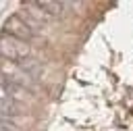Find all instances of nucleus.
I'll return each mask as SVG.
<instances>
[{
    "label": "nucleus",
    "mask_w": 133,
    "mask_h": 131,
    "mask_svg": "<svg viewBox=\"0 0 133 131\" xmlns=\"http://www.w3.org/2000/svg\"><path fill=\"white\" fill-rule=\"evenodd\" d=\"M35 4H37V6H39L48 17H50V15L60 17V15H62V6H64L62 2H52V0H37Z\"/></svg>",
    "instance_id": "obj_4"
},
{
    "label": "nucleus",
    "mask_w": 133,
    "mask_h": 131,
    "mask_svg": "<svg viewBox=\"0 0 133 131\" xmlns=\"http://www.w3.org/2000/svg\"><path fill=\"white\" fill-rule=\"evenodd\" d=\"M19 112H23V104L17 102L15 98H10V96L2 89V85H0V119H2V121L12 119V116H17Z\"/></svg>",
    "instance_id": "obj_3"
},
{
    "label": "nucleus",
    "mask_w": 133,
    "mask_h": 131,
    "mask_svg": "<svg viewBox=\"0 0 133 131\" xmlns=\"http://www.w3.org/2000/svg\"><path fill=\"white\" fill-rule=\"evenodd\" d=\"M31 48L27 42L23 40H17L8 33H2L0 35V56L4 60H10V62H21L29 56Z\"/></svg>",
    "instance_id": "obj_1"
},
{
    "label": "nucleus",
    "mask_w": 133,
    "mask_h": 131,
    "mask_svg": "<svg viewBox=\"0 0 133 131\" xmlns=\"http://www.w3.org/2000/svg\"><path fill=\"white\" fill-rule=\"evenodd\" d=\"M4 33L17 37V40H23V42H29L33 37V29L23 21L21 15H12L4 21Z\"/></svg>",
    "instance_id": "obj_2"
},
{
    "label": "nucleus",
    "mask_w": 133,
    "mask_h": 131,
    "mask_svg": "<svg viewBox=\"0 0 133 131\" xmlns=\"http://www.w3.org/2000/svg\"><path fill=\"white\" fill-rule=\"evenodd\" d=\"M0 131H12V129H10V127H8V125H6V123L0 119Z\"/></svg>",
    "instance_id": "obj_5"
}]
</instances>
